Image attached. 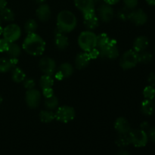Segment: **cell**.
<instances>
[{
	"instance_id": "cell-1",
	"label": "cell",
	"mask_w": 155,
	"mask_h": 155,
	"mask_svg": "<svg viewBox=\"0 0 155 155\" xmlns=\"http://www.w3.org/2000/svg\"><path fill=\"white\" fill-rule=\"evenodd\" d=\"M23 49L32 56H39L45 51V42L36 33L27 34L23 42Z\"/></svg>"
},
{
	"instance_id": "cell-2",
	"label": "cell",
	"mask_w": 155,
	"mask_h": 155,
	"mask_svg": "<svg viewBox=\"0 0 155 155\" xmlns=\"http://www.w3.org/2000/svg\"><path fill=\"white\" fill-rule=\"evenodd\" d=\"M77 25V19L73 12L63 10L58 15L57 30L64 33L72 32Z\"/></svg>"
},
{
	"instance_id": "cell-3",
	"label": "cell",
	"mask_w": 155,
	"mask_h": 155,
	"mask_svg": "<svg viewBox=\"0 0 155 155\" xmlns=\"http://www.w3.org/2000/svg\"><path fill=\"white\" fill-rule=\"evenodd\" d=\"M97 35L91 30L83 31L79 35L78 45L82 50L88 52L96 47Z\"/></svg>"
},
{
	"instance_id": "cell-4",
	"label": "cell",
	"mask_w": 155,
	"mask_h": 155,
	"mask_svg": "<svg viewBox=\"0 0 155 155\" xmlns=\"http://www.w3.org/2000/svg\"><path fill=\"white\" fill-rule=\"evenodd\" d=\"M54 116L58 121L67 124L72 121L75 118L76 111L74 107L71 106H60V107H58L57 110L54 112Z\"/></svg>"
},
{
	"instance_id": "cell-5",
	"label": "cell",
	"mask_w": 155,
	"mask_h": 155,
	"mask_svg": "<svg viewBox=\"0 0 155 155\" xmlns=\"http://www.w3.org/2000/svg\"><path fill=\"white\" fill-rule=\"evenodd\" d=\"M138 63V53L133 49L125 51L120 58V65L124 70L132 69L135 68Z\"/></svg>"
},
{
	"instance_id": "cell-6",
	"label": "cell",
	"mask_w": 155,
	"mask_h": 155,
	"mask_svg": "<svg viewBox=\"0 0 155 155\" xmlns=\"http://www.w3.org/2000/svg\"><path fill=\"white\" fill-rule=\"evenodd\" d=\"M130 142L136 148H142L147 145L148 142V134L145 131L141 129L131 130L129 133Z\"/></svg>"
},
{
	"instance_id": "cell-7",
	"label": "cell",
	"mask_w": 155,
	"mask_h": 155,
	"mask_svg": "<svg viewBox=\"0 0 155 155\" xmlns=\"http://www.w3.org/2000/svg\"><path fill=\"white\" fill-rule=\"evenodd\" d=\"M99 57L107 59H116L119 56V50H118L117 41L115 39H111L108 43L102 48H99Z\"/></svg>"
},
{
	"instance_id": "cell-8",
	"label": "cell",
	"mask_w": 155,
	"mask_h": 155,
	"mask_svg": "<svg viewBox=\"0 0 155 155\" xmlns=\"http://www.w3.org/2000/svg\"><path fill=\"white\" fill-rule=\"evenodd\" d=\"M3 38L9 42H15L21 36V29L15 24H10L3 29Z\"/></svg>"
},
{
	"instance_id": "cell-9",
	"label": "cell",
	"mask_w": 155,
	"mask_h": 155,
	"mask_svg": "<svg viewBox=\"0 0 155 155\" xmlns=\"http://www.w3.org/2000/svg\"><path fill=\"white\" fill-rule=\"evenodd\" d=\"M39 67L41 71L45 75L53 76L56 71V62L49 57H44L39 60Z\"/></svg>"
},
{
	"instance_id": "cell-10",
	"label": "cell",
	"mask_w": 155,
	"mask_h": 155,
	"mask_svg": "<svg viewBox=\"0 0 155 155\" xmlns=\"http://www.w3.org/2000/svg\"><path fill=\"white\" fill-rule=\"evenodd\" d=\"M25 101L30 108H37L41 101V92L36 89L27 90L25 95Z\"/></svg>"
},
{
	"instance_id": "cell-11",
	"label": "cell",
	"mask_w": 155,
	"mask_h": 155,
	"mask_svg": "<svg viewBox=\"0 0 155 155\" xmlns=\"http://www.w3.org/2000/svg\"><path fill=\"white\" fill-rule=\"evenodd\" d=\"M98 17L99 20L104 23H108L112 21L114 17V12L111 5H107L106 3L100 5L98 8Z\"/></svg>"
},
{
	"instance_id": "cell-12",
	"label": "cell",
	"mask_w": 155,
	"mask_h": 155,
	"mask_svg": "<svg viewBox=\"0 0 155 155\" xmlns=\"http://www.w3.org/2000/svg\"><path fill=\"white\" fill-rule=\"evenodd\" d=\"M129 20L136 25L142 26L147 22L148 16L142 9H136V10L131 11Z\"/></svg>"
},
{
	"instance_id": "cell-13",
	"label": "cell",
	"mask_w": 155,
	"mask_h": 155,
	"mask_svg": "<svg viewBox=\"0 0 155 155\" xmlns=\"http://www.w3.org/2000/svg\"><path fill=\"white\" fill-rule=\"evenodd\" d=\"M83 22L88 30H93L99 25V18L96 16L95 12H92L83 15Z\"/></svg>"
},
{
	"instance_id": "cell-14",
	"label": "cell",
	"mask_w": 155,
	"mask_h": 155,
	"mask_svg": "<svg viewBox=\"0 0 155 155\" xmlns=\"http://www.w3.org/2000/svg\"><path fill=\"white\" fill-rule=\"evenodd\" d=\"M74 4L83 15L95 12L94 0H74Z\"/></svg>"
},
{
	"instance_id": "cell-15",
	"label": "cell",
	"mask_w": 155,
	"mask_h": 155,
	"mask_svg": "<svg viewBox=\"0 0 155 155\" xmlns=\"http://www.w3.org/2000/svg\"><path fill=\"white\" fill-rule=\"evenodd\" d=\"M115 130L119 134H128L131 131V127L129 121L125 117H118L114 124Z\"/></svg>"
},
{
	"instance_id": "cell-16",
	"label": "cell",
	"mask_w": 155,
	"mask_h": 155,
	"mask_svg": "<svg viewBox=\"0 0 155 155\" xmlns=\"http://www.w3.org/2000/svg\"><path fill=\"white\" fill-rule=\"evenodd\" d=\"M36 15L38 19L42 22H45V21H48L49 18H51V8L49 6L45 3L39 5L38 8L36 11Z\"/></svg>"
},
{
	"instance_id": "cell-17",
	"label": "cell",
	"mask_w": 155,
	"mask_h": 155,
	"mask_svg": "<svg viewBox=\"0 0 155 155\" xmlns=\"http://www.w3.org/2000/svg\"><path fill=\"white\" fill-rule=\"evenodd\" d=\"M149 45V39L145 36H138L133 42V50L136 52L139 53L145 51Z\"/></svg>"
},
{
	"instance_id": "cell-18",
	"label": "cell",
	"mask_w": 155,
	"mask_h": 155,
	"mask_svg": "<svg viewBox=\"0 0 155 155\" xmlns=\"http://www.w3.org/2000/svg\"><path fill=\"white\" fill-rule=\"evenodd\" d=\"M54 45H55V46L58 49H65L69 45L68 38L65 36L64 33L58 30V32L54 35Z\"/></svg>"
},
{
	"instance_id": "cell-19",
	"label": "cell",
	"mask_w": 155,
	"mask_h": 155,
	"mask_svg": "<svg viewBox=\"0 0 155 155\" xmlns=\"http://www.w3.org/2000/svg\"><path fill=\"white\" fill-rule=\"evenodd\" d=\"M91 58H89V54L86 51H83V52L79 53L77 55L75 59V65L77 69H83L86 68L90 63Z\"/></svg>"
},
{
	"instance_id": "cell-20",
	"label": "cell",
	"mask_w": 155,
	"mask_h": 155,
	"mask_svg": "<svg viewBox=\"0 0 155 155\" xmlns=\"http://www.w3.org/2000/svg\"><path fill=\"white\" fill-rule=\"evenodd\" d=\"M141 111L145 116L152 115L155 111V103L153 100H144L141 104Z\"/></svg>"
},
{
	"instance_id": "cell-21",
	"label": "cell",
	"mask_w": 155,
	"mask_h": 155,
	"mask_svg": "<svg viewBox=\"0 0 155 155\" xmlns=\"http://www.w3.org/2000/svg\"><path fill=\"white\" fill-rule=\"evenodd\" d=\"M12 79L15 83H21L26 79V74L21 68L15 67L12 71Z\"/></svg>"
},
{
	"instance_id": "cell-22",
	"label": "cell",
	"mask_w": 155,
	"mask_h": 155,
	"mask_svg": "<svg viewBox=\"0 0 155 155\" xmlns=\"http://www.w3.org/2000/svg\"><path fill=\"white\" fill-rule=\"evenodd\" d=\"M57 71H59L65 79L68 78V77H70L72 75L73 73H74V68H73V66L70 63L65 62V63L61 64L59 66Z\"/></svg>"
},
{
	"instance_id": "cell-23",
	"label": "cell",
	"mask_w": 155,
	"mask_h": 155,
	"mask_svg": "<svg viewBox=\"0 0 155 155\" xmlns=\"http://www.w3.org/2000/svg\"><path fill=\"white\" fill-rule=\"evenodd\" d=\"M54 85V79L52 78V76L49 75H43L41 77L39 80V86L41 89H46V88H52Z\"/></svg>"
},
{
	"instance_id": "cell-24",
	"label": "cell",
	"mask_w": 155,
	"mask_h": 155,
	"mask_svg": "<svg viewBox=\"0 0 155 155\" xmlns=\"http://www.w3.org/2000/svg\"><path fill=\"white\" fill-rule=\"evenodd\" d=\"M39 119L42 122L48 124V123H51V121L55 119V116H54V113L52 110H44L39 113Z\"/></svg>"
},
{
	"instance_id": "cell-25",
	"label": "cell",
	"mask_w": 155,
	"mask_h": 155,
	"mask_svg": "<svg viewBox=\"0 0 155 155\" xmlns=\"http://www.w3.org/2000/svg\"><path fill=\"white\" fill-rule=\"evenodd\" d=\"M6 53L10 58H18L21 53V48L15 42H10Z\"/></svg>"
},
{
	"instance_id": "cell-26",
	"label": "cell",
	"mask_w": 155,
	"mask_h": 155,
	"mask_svg": "<svg viewBox=\"0 0 155 155\" xmlns=\"http://www.w3.org/2000/svg\"><path fill=\"white\" fill-rule=\"evenodd\" d=\"M115 143H116L117 146L121 148H126L128 145H130L131 142H130L129 133L128 134H119L118 137L117 138L116 141H115Z\"/></svg>"
},
{
	"instance_id": "cell-27",
	"label": "cell",
	"mask_w": 155,
	"mask_h": 155,
	"mask_svg": "<svg viewBox=\"0 0 155 155\" xmlns=\"http://www.w3.org/2000/svg\"><path fill=\"white\" fill-rule=\"evenodd\" d=\"M0 18L3 21L11 22L15 20V14L12 9L5 7L0 10Z\"/></svg>"
},
{
	"instance_id": "cell-28",
	"label": "cell",
	"mask_w": 155,
	"mask_h": 155,
	"mask_svg": "<svg viewBox=\"0 0 155 155\" xmlns=\"http://www.w3.org/2000/svg\"><path fill=\"white\" fill-rule=\"evenodd\" d=\"M44 104H45V107H46L47 110H55V109H57L58 107V98L55 95H53V96L50 97V98H45Z\"/></svg>"
},
{
	"instance_id": "cell-29",
	"label": "cell",
	"mask_w": 155,
	"mask_h": 155,
	"mask_svg": "<svg viewBox=\"0 0 155 155\" xmlns=\"http://www.w3.org/2000/svg\"><path fill=\"white\" fill-rule=\"evenodd\" d=\"M14 68L10 58H0V73H7Z\"/></svg>"
},
{
	"instance_id": "cell-30",
	"label": "cell",
	"mask_w": 155,
	"mask_h": 155,
	"mask_svg": "<svg viewBox=\"0 0 155 155\" xmlns=\"http://www.w3.org/2000/svg\"><path fill=\"white\" fill-rule=\"evenodd\" d=\"M110 40V38L109 37L108 35L105 33H100L99 35L97 36L96 39V47L99 49V48H102L104 45H107Z\"/></svg>"
},
{
	"instance_id": "cell-31",
	"label": "cell",
	"mask_w": 155,
	"mask_h": 155,
	"mask_svg": "<svg viewBox=\"0 0 155 155\" xmlns=\"http://www.w3.org/2000/svg\"><path fill=\"white\" fill-rule=\"evenodd\" d=\"M153 55L151 52L147 51L146 50L138 53V61L139 63L148 64L152 61Z\"/></svg>"
},
{
	"instance_id": "cell-32",
	"label": "cell",
	"mask_w": 155,
	"mask_h": 155,
	"mask_svg": "<svg viewBox=\"0 0 155 155\" xmlns=\"http://www.w3.org/2000/svg\"><path fill=\"white\" fill-rule=\"evenodd\" d=\"M37 22L33 19L28 20V21H27V22L25 23V24H24V30H25V32L27 34L35 33L36 30H37Z\"/></svg>"
},
{
	"instance_id": "cell-33",
	"label": "cell",
	"mask_w": 155,
	"mask_h": 155,
	"mask_svg": "<svg viewBox=\"0 0 155 155\" xmlns=\"http://www.w3.org/2000/svg\"><path fill=\"white\" fill-rule=\"evenodd\" d=\"M143 95L145 99L154 100L155 98V88L154 86H146L143 90Z\"/></svg>"
},
{
	"instance_id": "cell-34",
	"label": "cell",
	"mask_w": 155,
	"mask_h": 155,
	"mask_svg": "<svg viewBox=\"0 0 155 155\" xmlns=\"http://www.w3.org/2000/svg\"><path fill=\"white\" fill-rule=\"evenodd\" d=\"M132 10H130L127 8H124L120 9V10L118 11L117 12V17L119 19H120L121 21H127L129 20L130 18V12Z\"/></svg>"
},
{
	"instance_id": "cell-35",
	"label": "cell",
	"mask_w": 155,
	"mask_h": 155,
	"mask_svg": "<svg viewBox=\"0 0 155 155\" xmlns=\"http://www.w3.org/2000/svg\"><path fill=\"white\" fill-rule=\"evenodd\" d=\"M23 83H24V88L27 89V90L35 89V86H36V82H35V80H33V78L25 79Z\"/></svg>"
},
{
	"instance_id": "cell-36",
	"label": "cell",
	"mask_w": 155,
	"mask_h": 155,
	"mask_svg": "<svg viewBox=\"0 0 155 155\" xmlns=\"http://www.w3.org/2000/svg\"><path fill=\"white\" fill-rule=\"evenodd\" d=\"M139 0H124L125 7L130 10H133L136 8Z\"/></svg>"
},
{
	"instance_id": "cell-37",
	"label": "cell",
	"mask_w": 155,
	"mask_h": 155,
	"mask_svg": "<svg viewBox=\"0 0 155 155\" xmlns=\"http://www.w3.org/2000/svg\"><path fill=\"white\" fill-rule=\"evenodd\" d=\"M10 42L6 40L5 38L0 39V52H6L8 48Z\"/></svg>"
},
{
	"instance_id": "cell-38",
	"label": "cell",
	"mask_w": 155,
	"mask_h": 155,
	"mask_svg": "<svg viewBox=\"0 0 155 155\" xmlns=\"http://www.w3.org/2000/svg\"><path fill=\"white\" fill-rule=\"evenodd\" d=\"M87 53H88V54H89V58H91V60H92V59L97 58H98L100 56L99 49H98L97 47H95V48L91 49L90 51H88Z\"/></svg>"
},
{
	"instance_id": "cell-39",
	"label": "cell",
	"mask_w": 155,
	"mask_h": 155,
	"mask_svg": "<svg viewBox=\"0 0 155 155\" xmlns=\"http://www.w3.org/2000/svg\"><path fill=\"white\" fill-rule=\"evenodd\" d=\"M42 95H43L45 98H50V97L54 95V90L52 89V88H46V89H42Z\"/></svg>"
},
{
	"instance_id": "cell-40",
	"label": "cell",
	"mask_w": 155,
	"mask_h": 155,
	"mask_svg": "<svg viewBox=\"0 0 155 155\" xmlns=\"http://www.w3.org/2000/svg\"><path fill=\"white\" fill-rule=\"evenodd\" d=\"M147 134H148V139H151V141H152L153 142H155V127L149 128Z\"/></svg>"
},
{
	"instance_id": "cell-41",
	"label": "cell",
	"mask_w": 155,
	"mask_h": 155,
	"mask_svg": "<svg viewBox=\"0 0 155 155\" xmlns=\"http://www.w3.org/2000/svg\"><path fill=\"white\" fill-rule=\"evenodd\" d=\"M148 81L149 84L152 86H155V73H151L148 76Z\"/></svg>"
},
{
	"instance_id": "cell-42",
	"label": "cell",
	"mask_w": 155,
	"mask_h": 155,
	"mask_svg": "<svg viewBox=\"0 0 155 155\" xmlns=\"http://www.w3.org/2000/svg\"><path fill=\"white\" fill-rule=\"evenodd\" d=\"M150 128V125L148 122L145 121V122H142V124H140V129L141 130H144V131L146 132V130H148Z\"/></svg>"
},
{
	"instance_id": "cell-43",
	"label": "cell",
	"mask_w": 155,
	"mask_h": 155,
	"mask_svg": "<svg viewBox=\"0 0 155 155\" xmlns=\"http://www.w3.org/2000/svg\"><path fill=\"white\" fill-rule=\"evenodd\" d=\"M104 2V3L107 5H116L119 2L120 0H103Z\"/></svg>"
},
{
	"instance_id": "cell-44",
	"label": "cell",
	"mask_w": 155,
	"mask_h": 155,
	"mask_svg": "<svg viewBox=\"0 0 155 155\" xmlns=\"http://www.w3.org/2000/svg\"><path fill=\"white\" fill-rule=\"evenodd\" d=\"M7 5V0H0V10L6 7Z\"/></svg>"
},
{
	"instance_id": "cell-45",
	"label": "cell",
	"mask_w": 155,
	"mask_h": 155,
	"mask_svg": "<svg viewBox=\"0 0 155 155\" xmlns=\"http://www.w3.org/2000/svg\"><path fill=\"white\" fill-rule=\"evenodd\" d=\"M116 155H130V154L129 151L123 149V150H120V151H118V152L116 154Z\"/></svg>"
},
{
	"instance_id": "cell-46",
	"label": "cell",
	"mask_w": 155,
	"mask_h": 155,
	"mask_svg": "<svg viewBox=\"0 0 155 155\" xmlns=\"http://www.w3.org/2000/svg\"><path fill=\"white\" fill-rule=\"evenodd\" d=\"M148 5L152 6H155V0H145Z\"/></svg>"
},
{
	"instance_id": "cell-47",
	"label": "cell",
	"mask_w": 155,
	"mask_h": 155,
	"mask_svg": "<svg viewBox=\"0 0 155 155\" xmlns=\"http://www.w3.org/2000/svg\"><path fill=\"white\" fill-rule=\"evenodd\" d=\"M36 2L38 3V4L41 5V4H43V3H45V0H36Z\"/></svg>"
},
{
	"instance_id": "cell-48",
	"label": "cell",
	"mask_w": 155,
	"mask_h": 155,
	"mask_svg": "<svg viewBox=\"0 0 155 155\" xmlns=\"http://www.w3.org/2000/svg\"><path fill=\"white\" fill-rule=\"evenodd\" d=\"M3 29H4V28H2V25H0V35L2 34V33H3Z\"/></svg>"
},
{
	"instance_id": "cell-49",
	"label": "cell",
	"mask_w": 155,
	"mask_h": 155,
	"mask_svg": "<svg viewBox=\"0 0 155 155\" xmlns=\"http://www.w3.org/2000/svg\"><path fill=\"white\" fill-rule=\"evenodd\" d=\"M2 102V98L1 95H0V104H1Z\"/></svg>"
},
{
	"instance_id": "cell-50",
	"label": "cell",
	"mask_w": 155,
	"mask_h": 155,
	"mask_svg": "<svg viewBox=\"0 0 155 155\" xmlns=\"http://www.w3.org/2000/svg\"><path fill=\"white\" fill-rule=\"evenodd\" d=\"M1 22H2V19L1 18H0V25H1Z\"/></svg>"
},
{
	"instance_id": "cell-51",
	"label": "cell",
	"mask_w": 155,
	"mask_h": 155,
	"mask_svg": "<svg viewBox=\"0 0 155 155\" xmlns=\"http://www.w3.org/2000/svg\"><path fill=\"white\" fill-rule=\"evenodd\" d=\"M154 103H155V98H154Z\"/></svg>"
},
{
	"instance_id": "cell-52",
	"label": "cell",
	"mask_w": 155,
	"mask_h": 155,
	"mask_svg": "<svg viewBox=\"0 0 155 155\" xmlns=\"http://www.w3.org/2000/svg\"><path fill=\"white\" fill-rule=\"evenodd\" d=\"M154 51H155V49H154Z\"/></svg>"
}]
</instances>
